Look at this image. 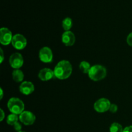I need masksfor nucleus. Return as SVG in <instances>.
<instances>
[{
  "label": "nucleus",
  "instance_id": "f257e3e1",
  "mask_svg": "<svg viewBox=\"0 0 132 132\" xmlns=\"http://www.w3.org/2000/svg\"><path fill=\"white\" fill-rule=\"evenodd\" d=\"M54 76L61 80L68 79L72 73V66L67 60L60 61L54 70Z\"/></svg>",
  "mask_w": 132,
  "mask_h": 132
},
{
  "label": "nucleus",
  "instance_id": "f03ea898",
  "mask_svg": "<svg viewBox=\"0 0 132 132\" xmlns=\"http://www.w3.org/2000/svg\"><path fill=\"white\" fill-rule=\"evenodd\" d=\"M88 74L90 79L92 81H99L105 78L106 76V68L101 64H95L91 67Z\"/></svg>",
  "mask_w": 132,
  "mask_h": 132
},
{
  "label": "nucleus",
  "instance_id": "7ed1b4c3",
  "mask_svg": "<svg viewBox=\"0 0 132 132\" xmlns=\"http://www.w3.org/2000/svg\"><path fill=\"white\" fill-rule=\"evenodd\" d=\"M9 110L12 113L15 115H20L24 111V104L20 99L18 97H12L7 103Z\"/></svg>",
  "mask_w": 132,
  "mask_h": 132
},
{
  "label": "nucleus",
  "instance_id": "20e7f679",
  "mask_svg": "<svg viewBox=\"0 0 132 132\" xmlns=\"http://www.w3.org/2000/svg\"><path fill=\"white\" fill-rule=\"evenodd\" d=\"M111 103L106 98H101L94 103V110L98 113H104L110 110Z\"/></svg>",
  "mask_w": 132,
  "mask_h": 132
},
{
  "label": "nucleus",
  "instance_id": "39448f33",
  "mask_svg": "<svg viewBox=\"0 0 132 132\" xmlns=\"http://www.w3.org/2000/svg\"><path fill=\"white\" fill-rule=\"evenodd\" d=\"M12 45L14 48L17 50H23L27 46V40L23 35L21 34H17L13 36Z\"/></svg>",
  "mask_w": 132,
  "mask_h": 132
},
{
  "label": "nucleus",
  "instance_id": "423d86ee",
  "mask_svg": "<svg viewBox=\"0 0 132 132\" xmlns=\"http://www.w3.org/2000/svg\"><path fill=\"white\" fill-rule=\"evenodd\" d=\"M19 119L21 123L26 126L33 125L36 119V116L30 111L24 110L19 116Z\"/></svg>",
  "mask_w": 132,
  "mask_h": 132
},
{
  "label": "nucleus",
  "instance_id": "0eeeda50",
  "mask_svg": "<svg viewBox=\"0 0 132 132\" xmlns=\"http://www.w3.org/2000/svg\"><path fill=\"white\" fill-rule=\"evenodd\" d=\"M9 63L12 68L15 69H19L21 68L24 63L23 57L20 53L15 52L10 55L9 58Z\"/></svg>",
  "mask_w": 132,
  "mask_h": 132
},
{
  "label": "nucleus",
  "instance_id": "6e6552de",
  "mask_svg": "<svg viewBox=\"0 0 132 132\" xmlns=\"http://www.w3.org/2000/svg\"><path fill=\"white\" fill-rule=\"evenodd\" d=\"M40 61L44 63H50L53 61V52L48 46H44L39 52Z\"/></svg>",
  "mask_w": 132,
  "mask_h": 132
},
{
  "label": "nucleus",
  "instance_id": "1a4fd4ad",
  "mask_svg": "<svg viewBox=\"0 0 132 132\" xmlns=\"http://www.w3.org/2000/svg\"><path fill=\"white\" fill-rule=\"evenodd\" d=\"M0 43L3 45H9L12 41L13 36L12 32L7 28L3 27L0 30Z\"/></svg>",
  "mask_w": 132,
  "mask_h": 132
},
{
  "label": "nucleus",
  "instance_id": "9d476101",
  "mask_svg": "<svg viewBox=\"0 0 132 132\" xmlns=\"http://www.w3.org/2000/svg\"><path fill=\"white\" fill-rule=\"evenodd\" d=\"M34 85L30 81H23L19 86V92L23 95H30L34 92Z\"/></svg>",
  "mask_w": 132,
  "mask_h": 132
},
{
  "label": "nucleus",
  "instance_id": "9b49d317",
  "mask_svg": "<svg viewBox=\"0 0 132 132\" xmlns=\"http://www.w3.org/2000/svg\"><path fill=\"white\" fill-rule=\"evenodd\" d=\"M76 41L74 34L71 31H65L62 35V42L65 46H73Z\"/></svg>",
  "mask_w": 132,
  "mask_h": 132
},
{
  "label": "nucleus",
  "instance_id": "f8f14e48",
  "mask_svg": "<svg viewBox=\"0 0 132 132\" xmlns=\"http://www.w3.org/2000/svg\"><path fill=\"white\" fill-rule=\"evenodd\" d=\"M54 76H55L54 70L47 68L41 69L38 73V77L40 80L43 81H49V80L52 79Z\"/></svg>",
  "mask_w": 132,
  "mask_h": 132
},
{
  "label": "nucleus",
  "instance_id": "ddd939ff",
  "mask_svg": "<svg viewBox=\"0 0 132 132\" xmlns=\"http://www.w3.org/2000/svg\"><path fill=\"white\" fill-rule=\"evenodd\" d=\"M12 78L15 82H22L24 79V73L21 70L15 69L12 72Z\"/></svg>",
  "mask_w": 132,
  "mask_h": 132
},
{
  "label": "nucleus",
  "instance_id": "4468645a",
  "mask_svg": "<svg viewBox=\"0 0 132 132\" xmlns=\"http://www.w3.org/2000/svg\"><path fill=\"white\" fill-rule=\"evenodd\" d=\"M73 25V21L70 18H66L62 21V27L65 31H70Z\"/></svg>",
  "mask_w": 132,
  "mask_h": 132
},
{
  "label": "nucleus",
  "instance_id": "2eb2a0df",
  "mask_svg": "<svg viewBox=\"0 0 132 132\" xmlns=\"http://www.w3.org/2000/svg\"><path fill=\"white\" fill-rule=\"evenodd\" d=\"M91 65L88 62L86 61H82L79 64V69L83 73H88L90 68H91Z\"/></svg>",
  "mask_w": 132,
  "mask_h": 132
},
{
  "label": "nucleus",
  "instance_id": "dca6fc26",
  "mask_svg": "<svg viewBox=\"0 0 132 132\" xmlns=\"http://www.w3.org/2000/svg\"><path fill=\"white\" fill-rule=\"evenodd\" d=\"M19 119V117L18 115L14 114V113H11V114L9 115L6 118V122L10 126H14L16 122H18Z\"/></svg>",
  "mask_w": 132,
  "mask_h": 132
},
{
  "label": "nucleus",
  "instance_id": "f3484780",
  "mask_svg": "<svg viewBox=\"0 0 132 132\" xmlns=\"http://www.w3.org/2000/svg\"><path fill=\"white\" fill-rule=\"evenodd\" d=\"M123 130L124 129L122 125H120L118 122H113L110 127V132H123Z\"/></svg>",
  "mask_w": 132,
  "mask_h": 132
},
{
  "label": "nucleus",
  "instance_id": "a211bd4d",
  "mask_svg": "<svg viewBox=\"0 0 132 132\" xmlns=\"http://www.w3.org/2000/svg\"><path fill=\"white\" fill-rule=\"evenodd\" d=\"M109 110L113 113H116V112H117V110H118V106H117L116 104H111L110 108Z\"/></svg>",
  "mask_w": 132,
  "mask_h": 132
},
{
  "label": "nucleus",
  "instance_id": "6ab92c4d",
  "mask_svg": "<svg viewBox=\"0 0 132 132\" xmlns=\"http://www.w3.org/2000/svg\"><path fill=\"white\" fill-rule=\"evenodd\" d=\"M13 126H14V128L15 131H17L18 132L21 131L22 126H21V125L19 123V122H16V123H15Z\"/></svg>",
  "mask_w": 132,
  "mask_h": 132
},
{
  "label": "nucleus",
  "instance_id": "aec40b11",
  "mask_svg": "<svg viewBox=\"0 0 132 132\" xmlns=\"http://www.w3.org/2000/svg\"><path fill=\"white\" fill-rule=\"evenodd\" d=\"M126 42L129 46H132V32L128 36L127 38H126Z\"/></svg>",
  "mask_w": 132,
  "mask_h": 132
},
{
  "label": "nucleus",
  "instance_id": "412c9836",
  "mask_svg": "<svg viewBox=\"0 0 132 132\" xmlns=\"http://www.w3.org/2000/svg\"><path fill=\"white\" fill-rule=\"evenodd\" d=\"M123 132H132V126H129L124 128Z\"/></svg>",
  "mask_w": 132,
  "mask_h": 132
},
{
  "label": "nucleus",
  "instance_id": "4be33fe9",
  "mask_svg": "<svg viewBox=\"0 0 132 132\" xmlns=\"http://www.w3.org/2000/svg\"><path fill=\"white\" fill-rule=\"evenodd\" d=\"M0 111H1V118H0V121H3L4 119H5V113H4L3 110L1 108L0 109Z\"/></svg>",
  "mask_w": 132,
  "mask_h": 132
},
{
  "label": "nucleus",
  "instance_id": "5701e85b",
  "mask_svg": "<svg viewBox=\"0 0 132 132\" xmlns=\"http://www.w3.org/2000/svg\"><path fill=\"white\" fill-rule=\"evenodd\" d=\"M0 52H1V61H0V63H2L4 60V54H3V51L2 48L0 49Z\"/></svg>",
  "mask_w": 132,
  "mask_h": 132
},
{
  "label": "nucleus",
  "instance_id": "b1692460",
  "mask_svg": "<svg viewBox=\"0 0 132 132\" xmlns=\"http://www.w3.org/2000/svg\"><path fill=\"white\" fill-rule=\"evenodd\" d=\"M0 93H1V96H0V99H3V91L2 88H0Z\"/></svg>",
  "mask_w": 132,
  "mask_h": 132
},
{
  "label": "nucleus",
  "instance_id": "393cba45",
  "mask_svg": "<svg viewBox=\"0 0 132 132\" xmlns=\"http://www.w3.org/2000/svg\"><path fill=\"white\" fill-rule=\"evenodd\" d=\"M18 132H26V131H22V130H21V131H18Z\"/></svg>",
  "mask_w": 132,
  "mask_h": 132
}]
</instances>
